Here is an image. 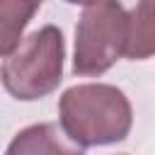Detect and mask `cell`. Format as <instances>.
<instances>
[{
	"mask_svg": "<svg viewBox=\"0 0 155 155\" xmlns=\"http://www.w3.org/2000/svg\"><path fill=\"white\" fill-rule=\"evenodd\" d=\"M131 104L114 85H78L61 97V126L65 138L82 150L124 140L131 131Z\"/></svg>",
	"mask_w": 155,
	"mask_h": 155,
	"instance_id": "obj_1",
	"label": "cell"
},
{
	"mask_svg": "<svg viewBox=\"0 0 155 155\" xmlns=\"http://www.w3.org/2000/svg\"><path fill=\"white\" fill-rule=\"evenodd\" d=\"M63 34L53 24L29 34L2 61L5 90L24 102L46 97L63 80Z\"/></svg>",
	"mask_w": 155,
	"mask_h": 155,
	"instance_id": "obj_2",
	"label": "cell"
},
{
	"mask_svg": "<svg viewBox=\"0 0 155 155\" xmlns=\"http://www.w3.org/2000/svg\"><path fill=\"white\" fill-rule=\"evenodd\" d=\"M131 36V15L119 0H94L85 7L75 29V75H102L121 53Z\"/></svg>",
	"mask_w": 155,
	"mask_h": 155,
	"instance_id": "obj_3",
	"label": "cell"
},
{
	"mask_svg": "<svg viewBox=\"0 0 155 155\" xmlns=\"http://www.w3.org/2000/svg\"><path fill=\"white\" fill-rule=\"evenodd\" d=\"M41 7V0H0V53L7 56L19 46L22 29L31 15Z\"/></svg>",
	"mask_w": 155,
	"mask_h": 155,
	"instance_id": "obj_4",
	"label": "cell"
},
{
	"mask_svg": "<svg viewBox=\"0 0 155 155\" xmlns=\"http://www.w3.org/2000/svg\"><path fill=\"white\" fill-rule=\"evenodd\" d=\"M155 53V0H138L131 12V36L126 46V56L131 61H140Z\"/></svg>",
	"mask_w": 155,
	"mask_h": 155,
	"instance_id": "obj_5",
	"label": "cell"
},
{
	"mask_svg": "<svg viewBox=\"0 0 155 155\" xmlns=\"http://www.w3.org/2000/svg\"><path fill=\"white\" fill-rule=\"evenodd\" d=\"M53 124H39L22 131L7 148V155L17 153H82L78 143H63Z\"/></svg>",
	"mask_w": 155,
	"mask_h": 155,
	"instance_id": "obj_6",
	"label": "cell"
},
{
	"mask_svg": "<svg viewBox=\"0 0 155 155\" xmlns=\"http://www.w3.org/2000/svg\"><path fill=\"white\" fill-rule=\"evenodd\" d=\"M65 2H73V5H90V2H94V0H65Z\"/></svg>",
	"mask_w": 155,
	"mask_h": 155,
	"instance_id": "obj_7",
	"label": "cell"
}]
</instances>
